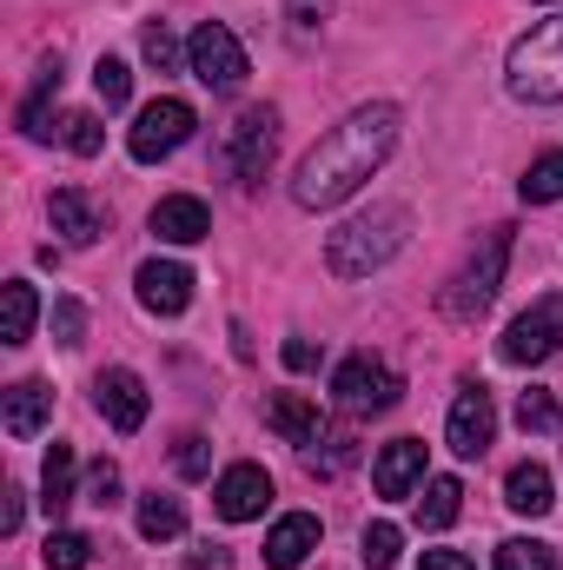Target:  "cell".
I'll use <instances>...</instances> for the list:
<instances>
[{
	"mask_svg": "<svg viewBox=\"0 0 563 570\" xmlns=\"http://www.w3.org/2000/svg\"><path fill=\"white\" fill-rule=\"evenodd\" d=\"M273 146H279V114H273V107H246V114L226 127L219 159H226V173H233L239 186H259L266 166H273Z\"/></svg>",
	"mask_w": 563,
	"mask_h": 570,
	"instance_id": "6",
	"label": "cell"
},
{
	"mask_svg": "<svg viewBox=\"0 0 563 570\" xmlns=\"http://www.w3.org/2000/svg\"><path fill=\"white\" fill-rule=\"evenodd\" d=\"M266 425L279 431L285 444L312 451V444L325 438V412H318V399H305V392H273V399H266Z\"/></svg>",
	"mask_w": 563,
	"mask_h": 570,
	"instance_id": "14",
	"label": "cell"
},
{
	"mask_svg": "<svg viewBox=\"0 0 563 570\" xmlns=\"http://www.w3.org/2000/svg\"><path fill=\"white\" fill-rule=\"evenodd\" d=\"M47 219H53V233H60L67 246H93V239L107 233V213H100L80 186H60V193L47 199Z\"/></svg>",
	"mask_w": 563,
	"mask_h": 570,
	"instance_id": "15",
	"label": "cell"
},
{
	"mask_svg": "<svg viewBox=\"0 0 563 570\" xmlns=\"http://www.w3.org/2000/svg\"><path fill=\"white\" fill-rule=\"evenodd\" d=\"M457 511H464V484L457 478H431L418 498V524L424 531H444V524H457Z\"/></svg>",
	"mask_w": 563,
	"mask_h": 570,
	"instance_id": "24",
	"label": "cell"
},
{
	"mask_svg": "<svg viewBox=\"0 0 563 570\" xmlns=\"http://www.w3.org/2000/svg\"><path fill=\"white\" fill-rule=\"evenodd\" d=\"M285 20H292V33H318L332 20V0H285Z\"/></svg>",
	"mask_w": 563,
	"mask_h": 570,
	"instance_id": "38",
	"label": "cell"
},
{
	"mask_svg": "<svg viewBox=\"0 0 563 570\" xmlns=\"http://www.w3.org/2000/svg\"><path fill=\"white\" fill-rule=\"evenodd\" d=\"M172 464H179V478H206V471H213L206 438H199V431H186V438H179V451H172Z\"/></svg>",
	"mask_w": 563,
	"mask_h": 570,
	"instance_id": "36",
	"label": "cell"
},
{
	"mask_svg": "<svg viewBox=\"0 0 563 570\" xmlns=\"http://www.w3.org/2000/svg\"><path fill=\"white\" fill-rule=\"evenodd\" d=\"M497 570H557V551L537 538H504L497 544Z\"/></svg>",
	"mask_w": 563,
	"mask_h": 570,
	"instance_id": "27",
	"label": "cell"
},
{
	"mask_svg": "<svg viewBox=\"0 0 563 570\" xmlns=\"http://www.w3.org/2000/svg\"><path fill=\"white\" fill-rule=\"evenodd\" d=\"M517 193H524L531 206H551V199H563V153H544V159H531V173L517 179Z\"/></svg>",
	"mask_w": 563,
	"mask_h": 570,
	"instance_id": "26",
	"label": "cell"
},
{
	"mask_svg": "<svg viewBox=\"0 0 563 570\" xmlns=\"http://www.w3.org/2000/svg\"><path fill=\"white\" fill-rule=\"evenodd\" d=\"M285 372H312V365H318V345H312V338H285Z\"/></svg>",
	"mask_w": 563,
	"mask_h": 570,
	"instance_id": "39",
	"label": "cell"
},
{
	"mask_svg": "<svg viewBox=\"0 0 563 570\" xmlns=\"http://www.w3.org/2000/svg\"><path fill=\"white\" fill-rule=\"evenodd\" d=\"M504 266H511V226H491L484 233V246L457 266V279L444 285V318H457V325H471V318H484L491 312V298H497V285H504Z\"/></svg>",
	"mask_w": 563,
	"mask_h": 570,
	"instance_id": "4",
	"label": "cell"
},
{
	"mask_svg": "<svg viewBox=\"0 0 563 570\" xmlns=\"http://www.w3.org/2000/svg\"><path fill=\"white\" fill-rule=\"evenodd\" d=\"M47 419H53V392H47L40 379L7 385V399H0V425H7V438H40Z\"/></svg>",
	"mask_w": 563,
	"mask_h": 570,
	"instance_id": "18",
	"label": "cell"
},
{
	"mask_svg": "<svg viewBox=\"0 0 563 570\" xmlns=\"http://www.w3.org/2000/svg\"><path fill=\"white\" fill-rule=\"evenodd\" d=\"M418 478H424V438H392V444L378 451V464H372L378 498H412Z\"/></svg>",
	"mask_w": 563,
	"mask_h": 570,
	"instance_id": "17",
	"label": "cell"
},
{
	"mask_svg": "<svg viewBox=\"0 0 563 570\" xmlns=\"http://www.w3.org/2000/svg\"><path fill=\"white\" fill-rule=\"evenodd\" d=\"M73 471H80V458H73V444H53L47 451V464H40V504H47V518H60L80 491H73Z\"/></svg>",
	"mask_w": 563,
	"mask_h": 570,
	"instance_id": "22",
	"label": "cell"
},
{
	"mask_svg": "<svg viewBox=\"0 0 563 570\" xmlns=\"http://www.w3.org/2000/svg\"><path fill=\"white\" fill-rule=\"evenodd\" d=\"M352 458H358V444H352V431H332V438H325V451H305V464H312L318 478H332V471H345Z\"/></svg>",
	"mask_w": 563,
	"mask_h": 570,
	"instance_id": "34",
	"label": "cell"
},
{
	"mask_svg": "<svg viewBox=\"0 0 563 570\" xmlns=\"http://www.w3.org/2000/svg\"><path fill=\"white\" fill-rule=\"evenodd\" d=\"M93 405H100V419L120 431V438H134V431L146 425V412H152L140 372H127V365H107V372L93 379Z\"/></svg>",
	"mask_w": 563,
	"mask_h": 570,
	"instance_id": "11",
	"label": "cell"
},
{
	"mask_svg": "<svg viewBox=\"0 0 563 570\" xmlns=\"http://www.w3.org/2000/svg\"><path fill=\"white\" fill-rule=\"evenodd\" d=\"M40 564H47V570H87V564H93V544H87L80 531H53V538H47V551H40Z\"/></svg>",
	"mask_w": 563,
	"mask_h": 570,
	"instance_id": "29",
	"label": "cell"
},
{
	"mask_svg": "<svg viewBox=\"0 0 563 570\" xmlns=\"http://www.w3.org/2000/svg\"><path fill=\"white\" fill-rule=\"evenodd\" d=\"M517 425H524V431H557L563 425V405L551 399V392H537V385H531V392L517 399Z\"/></svg>",
	"mask_w": 563,
	"mask_h": 570,
	"instance_id": "32",
	"label": "cell"
},
{
	"mask_svg": "<svg viewBox=\"0 0 563 570\" xmlns=\"http://www.w3.org/2000/svg\"><path fill=\"white\" fill-rule=\"evenodd\" d=\"M266 504H273V478H266L259 464H233V471L213 484V511H219L226 524H253V518H266Z\"/></svg>",
	"mask_w": 563,
	"mask_h": 570,
	"instance_id": "12",
	"label": "cell"
},
{
	"mask_svg": "<svg viewBox=\"0 0 563 570\" xmlns=\"http://www.w3.org/2000/svg\"><path fill=\"white\" fill-rule=\"evenodd\" d=\"M60 140L73 146L80 159H93V153L107 146V127H100V114H67V120H60Z\"/></svg>",
	"mask_w": 563,
	"mask_h": 570,
	"instance_id": "31",
	"label": "cell"
},
{
	"mask_svg": "<svg viewBox=\"0 0 563 570\" xmlns=\"http://www.w3.org/2000/svg\"><path fill=\"white\" fill-rule=\"evenodd\" d=\"M358 544H365L358 558H365L372 570H392V564H398V551H405V531H398V524H365V538H358Z\"/></svg>",
	"mask_w": 563,
	"mask_h": 570,
	"instance_id": "30",
	"label": "cell"
},
{
	"mask_svg": "<svg viewBox=\"0 0 563 570\" xmlns=\"http://www.w3.org/2000/svg\"><path fill=\"white\" fill-rule=\"evenodd\" d=\"M491 438H497V405H491V392H484L477 379H464L457 399H451V419H444V444H451L457 458H484Z\"/></svg>",
	"mask_w": 563,
	"mask_h": 570,
	"instance_id": "10",
	"label": "cell"
},
{
	"mask_svg": "<svg viewBox=\"0 0 563 570\" xmlns=\"http://www.w3.org/2000/svg\"><path fill=\"white\" fill-rule=\"evenodd\" d=\"M134 285H140V305L152 318H179L192 305V273L179 259H146L140 273H134Z\"/></svg>",
	"mask_w": 563,
	"mask_h": 570,
	"instance_id": "13",
	"label": "cell"
},
{
	"mask_svg": "<svg viewBox=\"0 0 563 570\" xmlns=\"http://www.w3.org/2000/svg\"><path fill=\"white\" fill-rule=\"evenodd\" d=\"M398 372H385L372 352H352L338 372H332V399H338V412H352V419H378V412H392L398 405Z\"/></svg>",
	"mask_w": 563,
	"mask_h": 570,
	"instance_id": "7",
	"label": "cell"
},
{
	"mask_svg": "<svg viewBox=\"0 0 563 570\" xmlns=\"http://www.w3.org/2000/svg\"><path fill=\"white\" fill-rule=\"evenodd\" d=\"M186 570H226V551H219V544H206V551H199Z\"/></svg>",
	"mask_w": 563,
	"mask_h": 570,
	"instance_id": "41",
	"label": "cell"
},
{
	"mask_svg": "<svg viewBox=\"0 0 563 570\" xmlns=\"http://www.w3.org/2000/svg\"><path fill=\"white\" fill-rule=\"evenodd\" d=\"M93 94H100V107H107V114H120V107H127V94H134L127 60H113V53H107V60L93 67Z\"/></svg>",
	"mask_w": 563,
	"mask_h": 570,
	"instance_id": "28",
	"label": "cell"
},
{
	"mask_svg": "<svg viewBox=\"0 0 563 570\" xmlns=\"http://www.w3.org/2000/svg\"><path fill=\"white\" fill-rule=\"evenodd\" d=\"M33 318H40V298L27 279L0 285V345H27L33 338Z\"/></svg>",
	"mask_w": 563,
	"mask_h": 570,
	"instance_id": "21",
	"label": "cell"
},
{
	"mask_svg": "<svg viewBox=\"0 0 563 570\" xmlns=\"http://www.w3.org/2000/svg\"><path fill=\"white\" fill-rule=\"evenodd\" d=\"M186 531V511H179V498H159V491H146L140 498V538L146 544H172Z\"/></svg>",
	"mask_w": 563,
	"mask_h": 570,
	"instance_id": "25",
	"label": "cell"
},
{
	"mask_svg": "<svg viewBox=\"0 0 563 570\" xmlns=\"http://www.w3.org/2000/svg\"><path fill=\"white\" fill-rule=\"evenodd\" d=\"M213 233V213H206V199H192V193H172V199H159L152 206V239H166V246H199Z\"/></svg>",
	"mask_w": 563,
	"mask_h": 570,
	"instance_id": "16",
	"label": "cell"
},
{
	"mask_svg": "<svg viewBox=\"0 0 563 570\" xmlns=\"http://www.w3.org/2000/svg\"><path fill=\"white\" fill-rule=\"evenodd\" d=\"M87 504H100V511H113V504H120V471H113L107 458L87 471Z\"/></svg>",
	"mask_w": 563,
	"mask_h": 570,
	"instance_id": "37",
	"label": "cell"
},
{
	"mask_svg": "<svg viewBox=\"0 0 563 570\" xmlns=\"http://www.w3.org/2000/svg\"><path fill=\"white\" fill-rule=\"evenodd\" d=\"M504 80H511L517 100H531V107H557L563 100V13L537 20V27L511 47Z\"/></svg>",
	"mask_w": 563,
	"mask_h": 570,
	"instance_id": "3",
	"label": "cell"
},
{
	"mask_svg": "<svg viewBox=\"0 0 563 570\" xmlns=\"http://www.w3.org/2000/svg\"><path fill=\"white\" fill-rule=\"evenodd\" d=\"M504 504H511L517 518H544V511L557 504V484H551V471H544V464H517V471L504 478Z\"/></svg>",
	"mask_w": 563,
	"mask_h": 570,
	"instance_id": "20",
	"label": "cell"
},
{
	"mask_svg": "<svg viewBox=\"0 0 563 570\" xmlns=\"http://www.w3.org/2000/svg\"><path fill=\"white\" fill-rule=\"evenodd\" d=\"M192 127H199V114L186 107V100H172V94H159L152 107H140V120H134V134H127V153L152 166V159H166V153H179V146L192 140Z\"/></svg>",
	"mask_w": 563,
	"mask_h": 570,
	"instance_id": "9",
	"label": "cell"
},
{
	"mask_svg": "<svg viewBox=\"0 0 563 570\" xmlns=\"http://www.w3.org/2000/svg\"><path fill=\"white\" fill-rule=\"evenodd\" d=\"M497 352H504V365H551V358L563 352V298L557 292L537 298L531 312H517Z\"/></svg>",
	"mask_w": 563,
	"mask_h": 570,
	"instance_id": "8",
	"label": "cell"
},
{
	"mask_svg": "<svg viewBox=\"0 0 563 570\" xmlns=\"http://www.w3.org/2000/svg\"><path fill=\"white\" fill-rule=\"evenodd\" d=\"M186 73H192L199 87H213V94H239L253 67H246L239 33H233L226 20H206V27H192V40H186Z\"/></svg>",
	"mask_w": 563,
	"mask_h": 570,
	"instance_id": "5",
	"label": "cell"
},
{
	"mask_svg": "<svg viewBox=\"0 0 563 570\" xmlns=\"http://www.w3.org/2000/svg\"><path fill=\"white\" fill-rule=\"evenodd\" d=\"M53 338H60L67 352L87 338V305H80V298H53Z\"/></svg>",
	"mask_w": 563,
	"mask_h": 570,
	"instance_id": "35",
	"label": "cell"
},
{
	"mask_svg": "<svg viewBox=\"0 0 563 570\" xmlns=\"http://www.w3.org/2000/svg\"><path fill=\"white\" fill-rule=\"evenodd\" d=\"M53 100H60V53L40 67V80H33V94L20 100V134L27 140H47L53 127H47V114H53Z\"/></svg>",
	"mask_w": 563,
	"mask_h": 570,
	"instance_id": "23",
	"label": "cell"
},
{
	"mask_svg": "<svg viewBox=\"0 0 563 570\" xmlns=\"http://www.w3.org/2000/svg\"><path fill=\"white\" fill-rule=\"evenodd\" d=\"M412 239V206H372V213H352L332 239H325V266L332 279H372L378 266H392Z\"/></svg>",
	"mask_w": 563,
	"mask_h": 570,
	"instance_id": "2",
	"label": "cell"
},
{
	"mask_svg": "<svg viewBox=\"0 0 563 570\" xmlns=\"http://www.w3.org/2000/svg\"><path fill=\"white\" fill-rule=\"evenodd\" d=\"M312 551H318V518L312 511H292V518H279L266 531V564L273 570H298Z\"/></svg>",
	"mask_w": 563,
	"mask_h": 570,
	"instance_id": "19",
	"label": "cell"
},
{
	"mask_svg": "<svg viewBox=\"0 0 563 570\" xmlns=\"http://www.w3.org/2000/svg\"><path fill=\"white\" fill-rule=\"evenodd\" d=\"M418 570H477L464 551H424V564Z\"/></svg>",
	"mask_w": 563,
	"mask_h": 570,
	"instance_id": "40",
	"label": "cell"
},
{
	"mask_svg": "<svg viewBox=\"0 0 563 570\" xmlns=\"http://www.w3.org/2000/svg\"><path fill=\"white\" fill-rule=\"evenodd\" d=\"M398 146V107L392 100H372V107H352L338 127H325L318 146L298 159L292 173V199L305 213H325V206H345Z\"/></svg>",
	"mask_w": 563,
	"mask_h": 570,
	"instance_id": "1",
	"label": "cell"
},
{
	"mask_svg": "<svg viewBox=\"0 0 563 570\" xmlns=\"http://www.w3.org/2000/svg\"><path fill=\"white\" fill-rule=\"evenodd\" d=\"M140 53H146V67H159V73H172L179 67V40H172V27L166 20H152L140 33Z\"/></svg>",
	"mask_w": 563,
	"mask_h": 570,
	"instance_id": "33",
	"label": "cell"
}]
</instances>
